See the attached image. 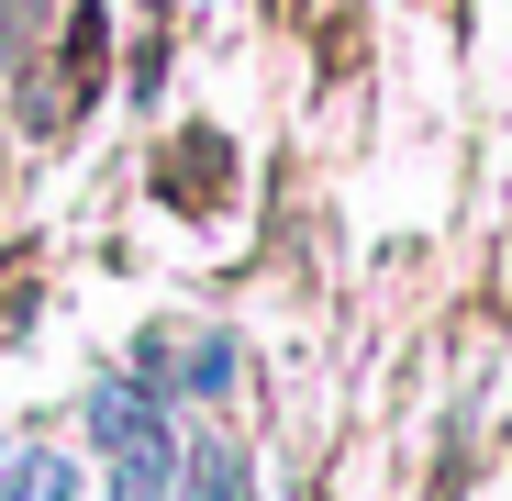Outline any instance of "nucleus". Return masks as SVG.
<instances>
[{
  "mask_svg": "<svg viewBox=\"0 0 512 501\" xmlns=\"http://www.w3.org/2000/svg\"><path fill=\"white\" fill-rule=\"evenodd\" d=\"M90 435L123 457V479H167V424H156V390H90Z\"/></svg>",
  "mask_w": 512,
  "mask_h": 501,
  "instance_id": "nucleus-1",
  "label": "nucleus"
},
{
  "mask_svg": "<svg viewBox=\"0 0 512 501\" xmlns=\"http://www.w3.org/2000/svg\"><path fill=\"white\" fill-rule=\"evenodd\" d=\"M0 501H78V479H67V457H12L0 468Z\"/></svg>",
  "mask_w": 512,
  "mask_h": 501,
  "instance_id": "nucleus-2",
  "label": "nucleus"
}]
</instances>
